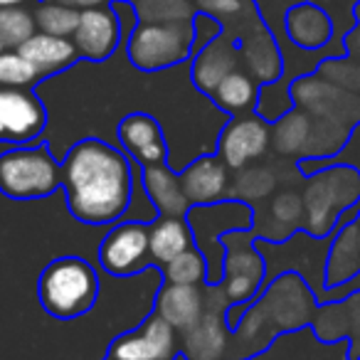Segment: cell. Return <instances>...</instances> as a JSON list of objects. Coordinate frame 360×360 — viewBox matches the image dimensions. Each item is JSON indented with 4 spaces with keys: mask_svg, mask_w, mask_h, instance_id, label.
I'll list each match as a JSON object with an SVG mask.
<instances>
[{
    "mask_svg": "<svg viewBox=\"0 0 360 360\" xmlns=\"http://www.w3.org/2000/svg\"><path fill=\"white\" fill-rule=\"evenodd\" d=\"M240 45L237 40L227 35H220L217 40L207 42L200 52L193 55V84L210 96L215 86L225 79L230 72L240 70Z\"/></svg>",
    "mask_w": 360,
    "mask_h": 360,
    "instance_id": "7402d4cb",
    "label": "cell"
},
{
    "mask_svg": "<svg viewBox=\"0 0 360 360\" xmlns=\"http://www.w3.org/2000/svg\"><path fill=\"white\" fill-rule=\"evenodd\" d=\"M225 262H222L220 291L230 306H247L266 286V259L257 247L255 230H235L222 237Z\"/></svg>",
    "mask_w": 360,
    "mask_h": 360,
    "instance_id": "ba28073f",
    "label": "cell"
},
{
    "mask_svg": "<svg viewBox=\"0 0 360 360\" xmlns=\"http://www.w3.org/2000/svg\"><path fill=\"white\" fill-rule=\"evenodd\" d=\"M193 30H195V45H193V55H195V52H200L207 42L217 40V37L225 32V25H222V20H217V18L205 15V13H195V18H193Z\"/></svg>",
    "mask_w": 360,
    "mask_h": 360,
    "instance_id": "f35d334b",
    "label": "cell"
},
{
    "mask_svg": "<svg viewBox=\"0 0 360 360\" xmlns=\"http://www.w3.org/2000/svg\"><path fill=\"white\" fill-rule=\"evenodd\" d=\"M330 165H353V168L360 170V124L353 129L348 143H345L335 155H330V158L296 160V168H299V173L304 175V178H306V175H311V173H316V170L330 168Z\"/></svg>",
    "mask_w": 360,
    "mask_h": 360,
    "instance_id": "d590c367",
    "label": "cell"
},
{
    "mask_svg": "<svg viewBox=\"0 0 360 360\" xmlns=\"http://www.w3.org/2000/svg\"><path fill=\"white\" fill-rule=\"evenodd\" d=\"M163 276L168 284H191L198 286L207 281V262L198 247L183 252L168 264H163Z\"/></svg>",
    "mask_w": 360,
    "mask_h": 360,
    "instance_id": "836d02e7",
    "label": "cell"
},
{
    "mask_svg": "<svg viewBox=\"0 0 360 360\" xmlns=\"http://www.w3.org/2000/svg\"><path fill=\"white\" fill-rule=\"evenodd\" d=\"M207 309V296L205 291L191 284H168L165 281L160 286L158 296H155V314L165 319L178 333H188L200 323Z\"/></svg>",
    "mask_w": 360,
    "mask_h": 360,
    "instance_id": "44dd1931",
    "label": "cell"
},
{
    "mask_svg": "<svg viewBox=\"0 0 360 360\" xmlns=\"http://www.w3.org/2000/svg\"><path fill=\"white\" fill-rule=\"evenodd\" d=\"M37 32L55 37H72L79 22V11L67 8L62 3H52V0H40V6L35 11Z\"/></svg>",
    "mask_w": 360,
    "mask_h": 360,
    "instance_id": "1f68e13d",
    "label": "cell"
},
{
    "mask_svg": "<svg viewBox=\"0 0 360 360\" xmlns=\"http://www.w3.org/2000/svg\"><path fill=\"white\" fill-rule=\"evenodd\" d=\"M180 186L193 207L227 200L230 198V168L220 155H200L180 173Z\"/></svg>",
    "mask_w": 360,
    "mask_h": 360,
    "instance_id": "d6986e66",
    "label": "cell"
},
{
    "mask_svg": "<svg viewBox=\"0 0 360 360\" xmlns=\"http://www.w3.org/2000/svg\"><path fill=\"white\" fill-rule=\"evenodd\" d=\"M52 3H62L67 8H75V11H89V8L109 6V0H52Z\"/></svg>",
    "mask_w": 360,
    "mask_h": 360,
    "instance_id": "ab89813d",
    "label": "cell"
},
{
    "mask_svg": "<svg viewBox=\"0 0 360 360\" xmlns=\"http://www.w3.org/2000/svg\"><path fill=\"white\" fill-rule=\"evenodd\" d=\"M35 32V13H30L25 6L0 8V42L6 50H20Z\"/></svg>",
    "mask_w": 360,
    "mask_h": 360,
    "instance_id": "4dcf8cb0",
    "label": "cell"
},
{
    "mask_svg": "<svg viewBox=\"0 0 360 360\" xmlns=\"http://www.w3.org/2000/svg\"><path fill=\"white\" fill-rule=\"evenodd\" d=\"M271 146V124L257 111L232 116L217 141V155L230 170H242L257 163Z\"/></svg>",
    "mask_w": 360,
    "mask_h": 360,
    "instance_id": "8fae6325",
    "label": "cell"
},
{
    "mask_svg": "<svg viewBox=\"0 0 360 360\" xmlns=\"http://www.w3.org/2000/svg\"><path fill=\"white\" fill-rule=\"evenodd\" d=\"M40 79V72L25 60L18 50L0 52V89L11 86H32Z\"/></svg>",
    "mask_w": 360,
    "mask_h": 360,
    "instance_id": "e575fe53",
    "label": "cell"
},
{
    "mask_svg": "<svg viewBox=\"0 0 360 360\" xmlns=\"http://www.w3.org/2000/svg\"><path fill=\"white\" fill-rule=\"evenodd\" d=\"M148 225L121 220L106 232L99 247V264L114 276H131L150 264Z\"/></svg>",
    "mask_w": 360,
    "mask_h": 360,
    "instance_id": "30bf717a",
    "label": "cell"
},
{
    "mask_svg": "<svg viewBox=\"0 0 360 360\" xmlns=\"http://www.w3.org/2000/svg\"><path fill=\"white\" fill-rule=\"evenodd\" d=\"M178 330L150 314L136 330H126L111 343L109 360H175L178 353Z\"/></svg>",
    "mask_w": 360,
    "mask_h": 360,
    "instance_id": "9a60e30c",
    "label": "cell"
},
{
    "mask_svg": "<svg viewBox=\"0 0 360 360\" xmlns=\"http://www.w3.org/2000/svg\"><path fill=\"white\" fill-rule=\"evenodd\" d=\"M30 0H0V8H15V6H25Z\"/></svg>",
    "mask_w": 360,
    "mask_h": 360,
    "instance_id": "60d3db41",
    "label": "cell"
},
{
    "mask_svg": "<svg viewBox=\"0 0 360 360\" xmlns=\"http://www.w3.org/2000/svg\"><path fill=\"white\" fill-rule=\"evenodd\" d=\"M311 131H314V119L304 109L294 106L271 124V146L284 158L301 160L311 141Z\"/></svg>",
    "mask_w": 360,
    "mask_h": 360,
    "instance_id": "83f0119b",
    "label": "cell"
},
{
    "mask_svg": "<svg viewBox=\"0 0 360 360\" xmlns=\"http://www.w3.org/2000/svg\"><path fill=\"white\" fill-rule=\"evenodd\" d=\"M129 3H134V0H129Z\"/></svg>",
    "mask_w": 360,
    "mask_h": 360,
    "instance_id": "ee69618b",
    "label": "cell"
},
{
    "mask_svg": "<svg viewBox=\"0 0 360 360\" xmlns=\"http://www.w3.org/2000/svg\"><path fill=\"white\" fill-rule=\"evenodd\" d=\"M121 35H124V27H121L114 6H99L79 13V22H77L72 42L82 60L104 62L116 52Z\"/></svg>",
    "mask_w": 360,
    "mask_h": 360,
    "instance_id": "e0dca14e",
    "label": "cell"
},
{
    "mask_svg": "<svg viewBox=\"0 0 360 360\" xmlns=\"http://www.w3.org/2000/svg\"><path fill=\"white\" fill-rule=\"evenodd\" d=\"M150 259L155 264H168L183 252L195 247V237L186 217H158L148 225Z\"/></svg>",
    "mask_w": 360,
    "mask_h": 360,
    "instance_id": "4316f807",
    "label": "cell"
},
{
    "mask_svg": "<svg viewBox=\"0 0 360 360\" xmlns=\"http://www.w3.org/2000/svg\"><path fill=\"white\" fill-rule=\"evenodd\" d=\"M119 143L124 148V153L131 160L141 165V168H148V165H163L168 158V146H165L163 131L160 124L148 114H129L119 121Z\"/></svg>",
    "mask_w": 360,
    "mask_h": 360,
    "instance_id": "ac0fdd59",
    "label": "cell"
},
{
    "mask_svg": "<svg viewBox=\"0 0 360 360\" xmlns=\"http://www.w3.org/2000/svg\"><path fill=\"white\" fill-rule=\"evenodd\" d=\"M284 32H276L274 37L284 35L294 47L304 52H321L326 47H340L345 45L335 40V20L321 3L314 0H301L284 11Z\"/></svg>",
    "mask_w": 360,
    "mask_h": 360,
    "instance_id": "4fadbf2b",
    "label": "cell"
},
{
    "mask_svg": "<svg viewBox=\"0 0 360 360\" xmlns=\"http://www.w3.org/2000/svg\"><path fill=\"white\" fill-rule=\"evenodd\" d=\"M143 188L148 200L158 210V217H186L191 210L183 186H180V175L170 173L163 165H148L143 168Z\"/></svg>",
    "mask_w": 360,
    "mask_h": 360,
    "instance_id": "484cf974",
    "label": "cell"
},
{
    "mask_svg": "<svg viewBox=\"0 0 360 360\" xmlns=\"http://www.w3.org/2000/svg\"><path fill=\"white\" fill-rule=\"evenodd\" d=\"M18 52L40 72V77L65 72L75 67L77 60H82L72 37H55L45 32H35Z\"/></svg>",
    "mask_w": 360,
    "mask_h": 360,
    "instance_id": "d4e9b609",
    "label": "cell"
},
{
    "mask_svg": "<svg viewBox=\"0 0 360 360\" xmlns=\"http://www.w3.org/2000/svg\"><path fill=\"white\" fill-rule=\"evenodd\" d=\"M319 306V296L301 274L284 271L274 276L242 311L240 323L235 326L237 348H232L230 360H245L262 353L281 333L311 328Z\"/></svg>",
    "mask_w": 360,
    "mask_h": 360,
    "instance_id": "7a4b0ae2",
    "label": "cell"
},
{
    "mask_svg": "<svg viewBox=\"0 0 360 360\" xmlns=\"http://www.w3.org/2000/svg\"><path fill=\"white\" fill-rule=\"evenodd\" d=\"M360 274V212L335 230L330 237L328 262H326V286L335 289L348 281H353Z\"/></svg>",
    "mask_w": 360,
    "mask_h": 360,
    "instance_id": "cb8c5ba5",
    "label": "cell"
},
{
    "mask_svg": "<svg viewBox=\"0 0 360 360\" xmlns=\"http://www.w3.org/2000/svg\"><path fill=\"white\" fill-rule=\"evenodd\" d=\"M240 45V57L245 70L259 82L262 86L274 84L284 75V55L276 42L274 32L262 22L259 11L250 15V22H245V30L235 37Z\"/></svg>",
    "mask_w": 360,
    "mask_h": 360,
    "instance_id": "5bb4252c",
    "label": "cell"
},
{
    "mask_svg": "<svg viewBox=\"0 0 360 360\" xmlns=\"http://www.w3.org/2000/svg\"><path fill=\"white\" fill-rule=\"evenodd\" d=\"M230 304L222 299L217 306L207 304L205 316L195 328L183 333V345L180 353L186 360H227L230 355V335L222 314H227Z\"/></svg>",
    "mask_w": 360,
    "mask_h": 360,
    "instance_id": "ffe728a7",
    "label": "cell"
},
{
    "mask_svg": "<svg viewBox=\"0 0 360 360\" xmlns=\"http://www.w3.org/2000/svg\"><path fill=\"white\" fill-rule=\"evenodd\" d=\"M188 225L195 237V247L207 262V284L220 286L225 247L222 237L235 230H250L255 225V207L242 200H220L212 205H195L186 215Z\"/></svg>",
    "mask_w": 360,
    "mask_h": 360,
    "instance_id": "5b68a950",
    "label": "cell"
},
{
    "mask_svg": "<svg viewBox=\"0 0 360 360\" xmlns=\"http://www.w3.org/2000/svg\"><path fill=\"white\" fill-rule=\"evenodd\" d=\"M276 183H279V178H276V173L269 165L252 163L240 170V178L235 180V186H230V198L247 202V205L264 202L274 195Z\"/></svg>",
    "mask_w": 360,
    "mask_h": 360,
    "instance_id": "f546056e",
    "label": "cell"
},
{
    "mask_svg": "<svg viewBox=\"0 0 360 360\" xmlns=\"http://www.w3.org/2000/svg\"><path fill=\"white\" fill-rule=\"evenodd\" d=\"M131 158L101 139H82L62 160V188L72 217L84 225H116L134 198Z\"/></svg>",
    "mask_w": 360,
    "mask_h": 360,
    "instance_id": "6da1fadb",
    "label": "cell"
},
{
    "mask_svg": "<svg viewBox=\"0 0 360 360\" xmlns=\"http://www.w3.org/2000/svg\"><path fill=\"white\" fill-rule=\"evenodd\" d=\"M250 6V0H195L198 13L217 18V20H222V25L232 18H240Z\"/></svg>",
    "mask_w": 360,
    "mask_h": 360,
    "instance_id": "74e56055",
    "label": "cell"
},
{
    "mask_svg": "<svg viewBox=\"0 0 360 360\" xmlns=\"http://www.w3.org/2000/svg\"><path fill=\"white\" fill-rule=\"evenodd\" d=\"M141 22H186L195 18L191 0H134Z\"/></svg>",
    "mask_w": 360,
    "mask_h": 360,
    "instance_id": "d6a6232c",
    "label": "cell"
},
{
    "mask_svg": "<svg viewBox=\"0 0 360 360\" xmlns=\"http://www.w3.org/2000/svg\"><path fill=\"white\" fill-rule=\"evenodd\" d=\"M0 52H6V47H3V42H0Z\"/></svg>",
    "mask_w": 360,
    "mask_h": 360,
    "instance_id": "7bdbcfd3",
    "label": "cell"
},
{
    "mask_svg": "<svg viewBox=\"0 0 360 360\" xmlns=\"http://www.w3.org/2000/svg\"><path fill=\"white\" fill-rule=\"evenodd\" d=\"M304 198L299 191L289 188V191L274 193L266 205V217L259 220L255 217V230L257 240L266 242H286L291 235L304 230Z\"/></svg>",
    "mask_w": 360,
    "mask_h": 360,
    "instance_id": "603a6c76",
    "label": "cell"
},
{
    "mask_svg": "<svg viewBox=\"0 0 360 360\" xmlns=\"http://www.w3.org/2000/svg\"><path fill=\"white\" fill-rule=\"evenodd\" d=\"M289 91L294 106L304 109L314 121H328L350 131L360 124V94L333 84L319 72L294 79Z\"/></svg>",
    "mask_w": 360,
    "mask_h": 360,
    "instance_id": "9c48e42d",
    "label": "cell"
},
{
    "mask_svg": "<svg viewBox=\"0 0 360 360\" xmlns=\"http://www.w3.org/2000/svg\"><path fill=\"white\" fill-rule=\"evenodd\" d=\"M62 188V163L47 146H15L0 153V193L11 200H37Z\"/></svg>",
    "mask_w": 360,
    "mask_h": 360,
    "instance_id": "8992f818",
    "label": "cell"
},
{
    "mask_svg": "<svg viewBox=\"0 0 360 360\" xmlns=\"http://www.w3.org/2000/svg\"><path fill=\"white\" fill-rule=\"evenodd\" d=\"M47 126L45 104L25 86L0 89V129L6 143L30 146Z\"/></svg>",
    "mask_w": 360,
    "mask_h": 360,
    "instance_id": "7c38bea8",
    "label": "cell"
},
{
    "mask_svg": "<svg viewBox=\"0 0 360 360\" xmlns=\"http://www.w3.org/2000/svg\"><path fill=\"white\" fill-rule=\"evenodd\" d=\"M262 84L250 75L247 70H235L215 86V91L210 94V99L215 101V106H220L222 111L232 116L250 114L257 109L259 101Z\"/></svg>",
    "mask_w": 360,
    "mask_h": 360,
    "instance_id": "f1b7e54d",
    "label": "cell"
},
{
    "mask_svg": "<svg viewBox=\"0 0 360 360\" xmlns=\"http://www.w3.org/2000/svg\"><path fill=\"white\" fill-rule=\"evenodd\" d=\"M311 333L326 345L348 340V360H360V289L350 291L340 301L321 304L311 323Z\"/></svg>",
    "mask_w": 360,
    "mask_h": 360,
    "instance_id": "2e32d148",
    "label": "cell"
},
{
    "mask_svg": "<svg viewBox=\"0 0 360 360\" xmlns=\"http://www.w3.org/2000/svg\"><path fill=\"white\" fill-rule=\"evenodd\" d=\"M40 304L50 316L72 321L89 314L99 296V279L82 257H60L40 276Z\"/></svg>",
    "mask_w": 360,
    "mask_h": 360,
    "instance_id": "277c9868",
    "label": "cell"
},
{
    "mask_svg": "<svg viewBox=\"0 0 360 360\" xmlns=\"http://www.w3.org/2000/svg\"><path fill=\"white\" fill-rule=\"evenodd\" d=\"M195 30L186 22H139L129 32V62L141 72H160L193 57Z\"/></svg>",
    "mask_w": 360,
    "mask_h": 360,
    "instance_id": "52a82bcc",
    "label": "cell"
},
{
    "mask_svg": "<svg viewBox=\"0 0 360 360\" xmlns=\"http://www.w3.org/2000/svg\"><path fill=\"white\" fill-rule=\"evenodd\" d=\"M0 143H6V139H3V129H0Z\"/></svg>",
    "mask_w": 360,
    "mask_h": 360,
    "instance_id": "b9f144b4",
    "label": "cell"
},
{
    "mask_svg": "<svg viewBox=\"0 0 360 360\" xmlns=\"http://www.w3.org/2000/svg\"><path fill=\"white\" fill-rule=\"evenodd\" d=\"M304 232L311 237H333L360 212V170L353 165H330L301 180Z\"/></svg>",
    "mask_w": 360,
    "mask_h": 360,
    "instance_id": "3957f363",
    "label": "cell"
},
{
    "mask_svg": "<svg viewBox=\"0 0 360 360\" xmlns=\"http://www.w3.org/2000/svg\"><path fill=\"white\" fill-rule=\"evenodd\" d=\"M319 75L326 77L333 84L343 86V89L360 94V62L350 60V57H328V60L321 62Z\"/></svg>",
    "mask_w": 360,
    "mask_h": 360,
    "instance_id": "8d00e7d4",
    "label": "cell"
}]
</instances>
